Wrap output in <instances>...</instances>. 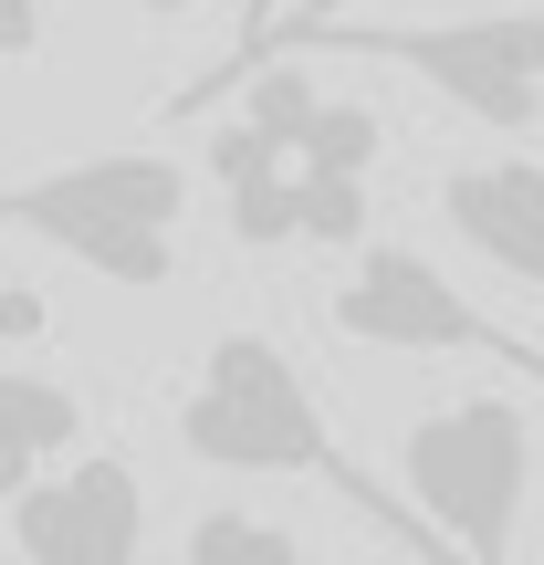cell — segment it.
I'll use <instances>...</instances> for the list:
<instances>
[{"instance_id": "1", "label": "cell", "mask_w": 544, "mask_h": 565, "mask_svg": "<svg viewBox=\"0 0 544 565\" xmlns=\"http://www.w3.org/2000/svg\"><path fill=\"white\" fill-rule=\"evenodd\" d=\"M189 200H200V179L168 147H105V158H74V168H42V179L0 189V231L53 242L63 263H84L116 294H158V282H179Z\"/></svg>"}, {"instance_id": "2", "label": "cell", "mask_w": 544, "mask_h": 565, "mask_svg": "<svg viewBox=\"0 0 544 565\" xmlns=\"http://www.w3.org/2000/svg\"><path fill=\"white\" fill-rule=\"evenodd\" d=\"M179 450L210 471H231V482H335L356 492V503H377V492L345 471L335 429H324V398L303 387L294 345L263 335V324H231V335L200 345V377H189L179 398Z\"/></svg>"}, {"instance_id": "3", "label": "cell", "mask_w": 544, "mask_h": 565, "mask_svg": "<svg viewBox=\"0 0 544 565\" xmlns=\"http://www.w3.org/2000/svg\"><path fill=\"white\" fill-rule=\"evenodd\" d=\"M408 471V513H419L440 565H513L524 545V503H534V419L492 387L440 398L408 419L398 440Z\"/></svg>"}, {"instance_id": "4", "label": "cell", "mask_w": 544, "mask_h": 565, "mask_svg": "<svg viewBox=\"0 0 544 565\" xmlns=\"http://www.w3.org/2000/svg\"><path fill=\"white\" fill-rule=\"evenodd\" d=\"M314 53H366L419 74L429 95H450L471 126L492 137H524L544 126V11H482V21H282Z\"/></svg>"}, {"instance_id": "5", "label": "cell", "mask_w": 544, "mask_h": 565, "mask_svg": "<svg viewBox=\"0 0 544 565\" xmlns=\"http://www.w3.org/2000/svg\"><path fill=\"white\" fill-rule=\"evenodd\" d=\"M324 315H335V335L377 345V356H492L513 377H544V345L503 335L461 282L429 263V252H408V242H356L335 294H324Z\"/></svg>"}, {"instance_id": "6", "label": "cell", "mask_w": 544, "mask_h": 565, "mask_svg": "<svg viewBox=\"0 0 544 565\" xmlns=\"http://www.w3.org/2000/svg\"><path fill=\"white\" fill-rule=\"evenodd\" d=\"M21 565H137L147 545V482L126 450H74L11 503Z\"/></svg>"}, {"instance_id": "7", "label": "cell", "mask_w": 544, "mask_h": 565, "mask_svg": "<svg viewBox=\"0 0 544 565\" xmlns=\"http://www.w3.org/2000/svg\"><path fill=\"white\" fill-rule=\"evenodd\" d=\"M429 210H440V221L461 231L492 273H513L524 294H544V158H471V168H440Z\"/></svg>"}, {"instance_id": "8", "label": "cell", "mask_w": 544, "mask_h": 565, "mask_svg": "<svg viewBox=\"0 0 544 565\" xmlns=\"http://www.w3.org/2000/svg\"><path fill=\"white\" fill-rule=\"evenodd\" d=\"M84 450V387L53 366H0V513Z\"/></svg>"}, {"instance_id": "9", "label": "cell", "mask_w": 544, "mask_h": 565, "mask_svg": "<svg viewBox=\"0 0 544 565\" xmlns=\"http://www.w3.org/2000/svg\"><path fill=\"white\" fill-rule=\"evenodd\" d=\"M179 565H303V534L252 503H200L179 534Z\"/></svg>"}, {"instance_id": "10", "label": "cell", "mask_w": 544, "mask_h": 565, "mask_svg": "<svg viewBox=\"0 0 544 565\" xmlns=\"http://www.w3.org/2000/svg\"><path fill=\"white\" fill-rule=\"evenodd\" d=\"M377 158H387V126H377V105H356V95H324L314 105V126H303V147H294V168L303 179H377Z\"/></svg>"}, {"instance_id": "11", "label": "cell", "mask_w": 544, "mask_h": 565, "mask_svg": "<svg viewBox=\"0 0 544 565\" xmlns=\"http://www.w3.org/2000/svg\"><path fill=\"white\" fill-rule=\"evenodd\" d=\"M314 74H303V63H263V74L242 84V126H263L273 147H303V126H314Z\"/></svg>"}, {"instance_id": "12", "label": "cell", "mask_w": 544, "mask_h": 565, "mask_svg": "<svg viewBox=\"0 0 544 565\" xmlns=\"http://www.w3.org/2000/svg\"><path fill=\"white\" fill-rule=\"evenodd\" d=\"M303 242L356 252V242H366V189H356V179H303Z\"/></svg>"}, {"instance_id": "13", "label": "cell", "mask_w": 544, "mask_h": 565, "mask_svg": "<svg viewBox=\"0 0 544 565\" xmlns=\"http://www.w3.org/2000/svg\"><path fill=\"white\" fill-rule=\"evenodd\" d=\"M63 11H74V0H0V63H32Z\"/></svg>"}, {"instance_id": "14", "label": "cell", "mask_w": 544, "mask_h": 565, "mask_svg": "<svg viewBox=\"0 0 544 565\" xmlns=\"http://www.w3.org/2000/svg\"><path fill=\"white\" fill-rule=\"evenodd\" d=\"M242 42H273V0H242Z\"/></svg>"}, {"instance_id": "15", "label": "cell", "mask_w": 544, "mask_h": 565, "mask_svg": "<svg viewBox=\"0 0 544 565\" xmlns=\"http://www.w3.org/2000/svg\"><path fill=\"white\" fill-rule=\"evenodd\" d=\"M147 11H189V0H147Z\"/></svg>"}]
</instances>
